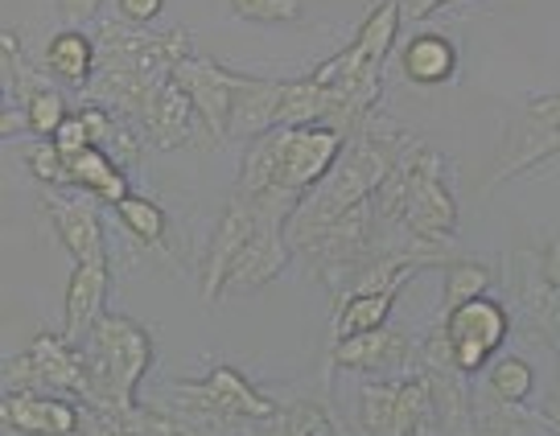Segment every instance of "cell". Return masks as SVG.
I'll return each mask as SVG.
<instances>
[{
	"label": "cell",
	"instance_id": "6da1fadb",
	"mask_svg": "<svg viewBox=\"0 0 560 436\" xmlns=\"http://www.w3.org/2000/svg\"><path fill=\"white\" fill-rule=\"evenodd\" d=\"M347 149V132L334 123H301V128H272L252 140L240 169V198L260 219L289 227V219L310 193L326 181Z\"/></svg>",
	"mask_w": 560,
	"mask_h": 436
},
{
	"label": "cell",
	"instance_id": "7a4b0ae2",
	"mask_svg": "<svg viewBox=\"0 0 560 436\" xmlns=\"http://www.w3.org/2000/svg\"><path fill=\"white\" fill-rule=\"evenodd\" d=\"M100 67L88 83V104H100L116 116L144 120L165 83H174V67L190 58L186 30H140V25H100Z\"/></svg>",
	"mask_w": 560,
	"mask_h": 436
},
{
	"label": "cell",
	"instance_id": "3957f363",
	"mask_svg": "<svg viewBox=\"0 0 560 436\" xmlns=\"http://www.w3.org/2000/svg\"><path fill=\"white\" fill-rule=\"evenodd\" d=\"M400 21H404L400 0H380L368 13V21L359 25V34L350 37L330 62H322L314 70V79L330 95V123L342 128L347 137L380 104L384 67L392 46H396V37H400Z\"/></svg>",
	"mask_w": 560,
	"mask_h": 436
},
{
	"label": "cell",
	"instance_id": "277c9868",
	"mask_svg": "<svg viewBox=\"0 0 560 436\" xmlns=\"http://www.w3.org/2000/svg\"><path fill=\"white\" fill-rule=\"evenodd\" d=\"M79 350H83V367H88V400L79 403H100V408H112L120 416H137V391L153 367L149 330L137 326L132 317L104 314Z\"/></svg>",
	"mask_w": 560,
	"mask_h": 436
},
{
	"label": "cell",
	"instance_id": "5b68a950",
	"mask_svg": "<svg viewBox=\"0 0 560 436\" xmlns=\"http://www.w3.org/2000/svg\"><path fill=\"white\" fill-rule=\"evenodd\" d=\"M4 387L9 391H54L70 400H88V367L83 350L70 346L62 333H37L30 350L4 358Z\"/></svg>",
	"mask_w": 560,
	"mask_h": 436
},
{
	"label": "cell",
	"instance_id": "8992f818",
	"mask_svg": "<svg viewBox=\"0 0 560 436\" xmlns=\"http://www.w3.org/2000/svg\"><path fill=\"white\" fill-rule=\"evenodd\" d=\"M552 153H560V87L527 99L520 120L503 132V144H499L494 165H490L487 174V190L503 186L508 177L524 174L532 165H540Z\"/></svg>",
	"mask_w": 560,
	"mask_h": 436
},
{
	"label": "cell",
	"instance_id": "52a82bcc",
	"mask_svg": "<svg viewBox=\"0 0 560 436\" xmlns=\"http://www.w3.org/2000/svg\"><path fill=\"white\" fill-rule=\"evenodd\" d=\"M438 326L450 342V363L462 375H474L494 358V350H503L511 333V314L494 297H474L445 309Z\"/></svg>",
	"mask_w": 560,
	"mask_h": 436
},
{
	"label": "cell",
	"instance_id": "ba28073f",
	"mask_svg": "<svg viewBox=\"0 0 560 436\" xmlns=\"http://www.w3.org/2000/svg\"><path fill=\"white\" fill-rule=\"evenodd\" d=\"M42 210L50 214L58 244L70 251L74 263H107V235L104 219L91 202V193H62L54 186H42Z\"/></svg>",
	"mask_w": 560,
	"mask_h": 436
},
{
	"label": "cell",
	"instance_id": "9c48e42d",
	"mask_svg": "<svg viewBox=\"0 0 560 436\" xmlns=\"http://www.w3.org/2000/svg\"><path fill=\"white\" fill-rule=\"evenodd\" d=\"M174 83L190 95L194 111L202 116L210 140H228L231 91H235V70L223 62H210L202 54H190L174 67Z\"/></svg>",
	"mask_w": 560,
	"mask_h": 436
},
{
	"label": "cell",
	"instance_id": "30bf717a",
	"mask_svg": "<svg viewBox=\"0 0 560 436\" xmlns=\"http://www.w3.org/2000/svg\"><path fill=\"white\" fill-rule=\"evenodd\" d=\"M0 424L21 436H74L79 400L54 391H9L0 396Z\"/></svg>",
	"mask_w": 560,
	"mask_h": 436
},
{
	"label": "cell",
	"instance_id": "8fae6325",
	"mask_svg": "<svg viewBox=\"0 0 560 436\" xmlns=\"http://www.w3.org/2000/svg\"><path fill=\"white\" fill-rule=\"evenodd\" d=\"M334 363L347 370H368V375H384V379H408V370L417 367L412 342L392 326L368 333H350V338H334Z\"/></svg>",
	"mask_w": 560,
	"mask_h": 436
},
{
	"label": "cell",
	"instance_id": "7c38bea8",
	"mask_svg": "<svg viewBox=\"0 0 560 436\" xmlns=\"http://www.w3.org/2000/svg\"><path fill=\"white\" fill-rule=\"evenodd\" d=\"M260 223V214L247 207L240 193H231V202L223 207L219 223H214V239H210L207 263H202V297L219 301L223 297V284H228V272L235 256L244 251V244L252 239V231Z\"/></svg>",
	"mask_w": 560,
	"mask_h": 436
},
{
	"label": "cell",
	"instance_id": "4fadbf2b",
	"mask_svg": "<svg viewBox=\"0 0 560 436\" xmlns=\"http://www.w3.org/2000/svg\"><path fill=\"white\" fill-rule=\"evenodd\" d=\"M289 251H293V247H289L284 227L272 223V219H260L256 231H252V239L244 244V251L231 263L223 293H256V288H264V284L289 263Z\"/></svg>",
	"mask_w": 560,
	"mask_h": 436
},
{
	"label": "cell",
	"instance_id": "5bb4252c",
	"mask_svg": "<svg viewBox=\"0 0 560 436\" xmlns=\"http://www.w3.org/2000/svg\"><path fill=\"white\" fill-rule=\"evenodd\" d=\"M280 99H284V83L277 79H256V74H240L235 70V91H231V116H228V140H260L272 132L280 120Z\"/></svg>",
	"mask_w": 560,
	"mask_h": 436
},
{
	"label": "cell",
	"instance_id": "9a60e30c",
	"mask_svg": "<svg viewBox=\"0 0 560 436\" xmlns=\"http://www.w3.org/2000/svg\"><path fill=\"white\" fill-rule=\"evenodd\" d=\"M107 284H112V268L107 263H74L67 284V305H62V330H58L70 346H83L88 333L100 326Z\"/></svg>",
	"mask_w": 560,
	"mask_h": 436
},
{
	"label": "cell",
	"instance_id": "2e32d148",
	"mask_svg": "<svg viewBox=\"0 0 560 436\" xmlns=\"http://www.w3.org/2000/svg\"><path fill=\"white\" fill-rule=\"evenodd\" d=\"M140 128H144V140H149L153 149L170 153V149L190 144L194 132H198V128H207V123H202V116L194 111V104H190V95H186V91L177 87V83H165V87H161V95L153 99V107L144 111Z\"/></svg>",
	"mask_w": 560,
	"mask_h": 436
},
{
	"label": "cell",
	"instance_id": "e0dca14e",
	"mask_svg": "<svg viewBox=\"0 0 560 436\" xmlns=\"http://www.w3.org/2000/svg\"><path fill=\"white\" fill-rule=\"evenodd\" d=\"M400 67L408 83H417V87H441V83L454 79L457 46L445 34L424 30V34L408 37L400 46Z\"/></svg>",
	"mask_w": 560,
	"mask_h": 436
},
{
	"label": "cell",
	"instance_id": "ac0fdd59",
	"mask_svg": "<svg viewBox=\"0 0 560 436\" xmlns=\"http://www.w3.org/2000/svg\"><path fill=\"white\" fill-rule=\"evenodd\" d=\"M100 67V42L88 37L83 30H58L46 46V70L54 79H62L70 87H88Z\"/></svg>",
	"mask_w": 560,
	"mask_h": 436
},
{
	"label": "cell",
	"instance_id": "d6986e66",
	"mask_svg": "<svg viewBox=\"0 0 560 436\" xmlns=\"http://www.w3.org/2000/svg\"><path fill=\"white\" fill-rule=\"evenodd\" d=\"M70 161V190H83L91 198H100L107 207H120L124 198H128V174H124L116 161L107 157L104 149H83V153H74Z\"/></svg>",
	"mask_w": 560,
	"mask_h": 436
},
{
	"label": "cell",
	"instance_id": "ffe728a7",
	"mask_svg": "<svg viewBox=\"0 0 560 436\" xmlns=\"http://www.w3.org/2000/svg\"><path fill=\"white\" fill-rule=\"evenodd\" d=\"M13 104V99H9ZM18 104L25 107V116H30V132L34 140H54V132L62 128L67 120V99H62V91L54 87L46 74H37V70H21V83H18Z\"/></svg>",
	"mask_w": 560,
	"mask_h": 436
},
{
	"label": "cell",
	"instance_id": "44dd1931",
	"mask_svg": "<svg viewBox=\"0 0 560 436\" xmlns=\"http://www.w3.org/2000/svg\"><path fill=\"white\" fill-rule=\"evenodd\" d=\"M392 305H396L392 288H354L334 309V338L380 330V326H387V317H392Z\"/></svg>",
	"mask_w": 560,
	"mask_h": 436
},
{
	"label": "cell",
	"instance_id": "7402d4cb",
	"mask_svg": "<svg viewBox=\"0 0 560 436\" xmlns=\"http://www.w3.org/2000/svg\"><path fill=\"white\" fill-rule=\"evenodd\" d=\"M116 219H120V227L144 247H165V210L153 202V198H140V193H128L120 207H116Z\"/></svg>",
	"mask_w": 560,
	"mask_h": 436
},
{
	"label": "cell",
	"instance_id": "603a6c76",
	"mask_svg": "<svg viewBox=\"0 0 560 436\" xmlns=\"http://www.w3.org/2000/svg\"><path fill=\"white\" fill-rule=\"evenodd\" d=\"M532 384H536V370L524 354H503L494 358L490 367V396L503 403H524L532 396Z\"/></svg>",
	"mask_w": 560,
	"mask_h": 436
},
{
	"label": "cell",
	"instance_id": "cb8c5ba5",
	"mask_svg": "<svg viewBox=\"0 0 560 436\" xmlns=\"http://www.w3.org/2000/svg\"><path fill=\"white\" fill-rule=\"evenodd\" d=\"M494 284V272L478 260H450L445 263V309H454L462 301L487 297V288Z\"/></svg>",
	"mask_w": 560,
	"mask_h": 436
},
{
	"label": "cell",
	"instance_id": "d4e9b609",
	"mask_svg": "<svg viewBox=\"0 0 560 436\" xmlns=\"http://www.w3.org/2000/svg\"><path fill=\"white\" fill-rule=\"evenodd\" d=\"M25 169L37 177V186L70 190V161L58 153L54 140H34V144L25 149Z\"/></svg>",
	"mask_w": 560,
	"mask_h": 436
},
{
	"label": "cell",
	"instance_id": "484cf974",
	"mask_svg": "<svg viewBox=\"0 0 560 436\" xmlns=\"http://www.w3.org/2000/svg\"><path fill=\"white\" fill-rule=\"evenodd\" d=\"M128 424L137 436H214L194 420L177 416V412H161V408H144V403H140L137 416H128Z\"/></svg>",
	"mask_w": 560,
	"mask_h": 436
},
{
	"label": "cell",
	"instance_id": "4316f807",
	"mask_svg": "<svg viewBox=\"0 0 560 436\" xmlns=\"http://www.w3.org/2000/svg\"><path fill=\"white\" fill-rule=\"evenodd\" d=\"M231 13L252 25H289L301 21V0H231Z\"/></svg>",
	"mask_w": 560,
	"mask_h": 436
},
{
	"label": "cell",
	"instance_id": "83f0119b",
	"mask_svg": "<svg viewBox=\"0 0 560 436\" xmlns=\"http://www.w3.org/2000/svg\"><path fill=\"white\" fill-rule=\"evenodd\" d=\"M74 436H137L128 416L100 408V403H79V433Z\"/></svg>",
	"mask_w": 560,
	"mask_h": 436
},
{
	"label": "cell",
	"instance_id": "f1b7e54d",
	"mask_svg": "<svg viewBox=\"0 0 560 436\" xmlns=\"http://www.w3.org/2000/svg\"><path fill=\"white\" fill-rule=\"evenodd\" d=\"M21 70H25V62H21V42H18V34L4 25V30H0V87H4V104L18 95Z\"/></svg>",
	"mask_w": 560,
	"mask_h": 436
},
{
	"label": "cell",
	"instance_id": "f546056e",
	"mask_svg": "<svg viewBox=\"0 0 560 436\" xmlns=\"http://www.w3.org/2000/svg\"><path fill=\"white\" fill-rule=\"evenodd\" d=\"M54 144H58V153H62V157H74V153L91 149L88 116H83V111H70L67 120H62V128L54 132Z\"/></svg>",
	"mask_w": 560,
	"mask_h": 436
},
{
	"label": "cell",
	"instance_id": "4dcf8cb0",
	"mask_svg": "<svg viewBox=\"0 0 560 436\" xmlns=\"http://www.w3.org/2000/svg\"><path fill=\"white\" fill-rule=\"evenodd\" d=\"M161 9H165V0H116V13H120V21H128V25H140V30H149V25L161 17Z\"/></svg>",
	"mask_w": 560,
	"mask_h": 436
},
{
	"label": "cell",
	"instance_id": "1f68e13d",
	"mask_svg": "<svg viewBox=\"0 0 560 436\" xmlns=\"http://www.w3.org/2000/svg\"><path fill=\"white\" fill-rule=\"evenodd\" d=\"M54 4H58V17L67 21V30H79L83 21H95L104 0H54Z\"/></svg>",
	"mask_w": 560,
	"mask_h": 436
},
{
	"label": "cell",
	"instance_id": "d6a6232c",
	"mask_svg": "<svg viewBox=\"0 0 560 436\" xmlns=\"http://www.w3.org/2000/svg\"><path fill=\"white\" fill-rule=\"evenodd\" d=\"M540 280H544V288H548V297L560 301V239H552V244L544 247V256H540Z\"/></svg>",
	"mask_w": 560,
	"mask_h": 436
},
{
	"label": "cell",
	"instance_id": "836d02e7",
	"mask_svg": "<svg viewBox=\"0 0 560 436\" xmlns=\"http://www.w3.org/2000/svg\"><path fill=\"white\" fill-rule=\"evenodd\" d=\"M0 137L4 140H13V137H34L30 132V116H25V107H13V104H4V116H0Z\"/></svg>",
	"mask_w": 560,
	"mask_h": 436
},
{
	"label": "cell",
	"instance_id": "e575fe53",
	"mask_svg": "<svg viewBox=\"0 0 560 436\" xmlns=\"http://www.w3.org/2000/svg\"><path fill=\"white\" fill-rule=\"evenodd\" d=\"M400 4H404V17H412V21L429 17V13L438 9V0H400Z\"/></svg>",
	"mask_w": 560,
	"mask_h": 436
},
{
	"label": "cell",
	"instance_id": "d590c367",
	"mask_svg": "<svg viewBox=\"0 0 560 436\" xmlns=\"http://www.w3.org/2000/svg\"><path fill=\"white\" fill-rule=\"evenodd\" d=\"M441 4H454V0H438V9H441Z\"/></svg>",
	"mask_w": 560,
	"mask_h": 436
}]
</instances>
